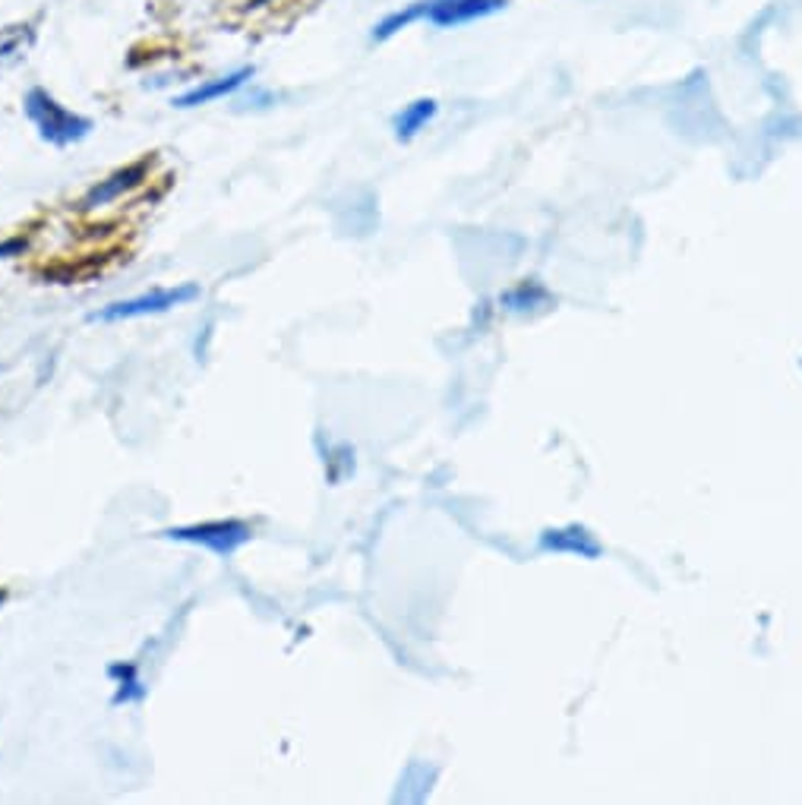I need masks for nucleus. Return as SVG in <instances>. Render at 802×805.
Segmentation results:
<instances>
[{
	"instance_id": "1",
	"label": "nucleus",
	"mask_w": 802,
	"mask_h": 805,
	"mask_svg": "<svg viewBox=\"0 0 802 805\" xmlns=\"http://www.w3.org/2000/svg\"><path fill=\"white\" fill-rule=\"evenodd\" d=\"M23 114L28 117V124L35 127L38 139L48 142L51 149L80 145L95 130V120L92 117L67 108L45 85H28L26 95H23Z\"/></svg>"
},
{
	"instance_id": "2",
	"label": "nucleus",
	"mask_w": 802,
	"mask_h": 805,
	"mask_svg": "<svg viewBox=\"0 0 802 805\" xmlns=\"http://www.w3.org/2000/svg\"><path fill=\"white\" fill-rule=\"evenodd\" d=\"M199 298H202V291L194 281H184V284H174V288H152L146 294L127 298V301H114V304L89 313V323H127V319H142V316H162V313H171L177 306L194 304Z\"/></svg>"
},
{
	"instance_id": "3",
	"label": "nucleus",
	"mask_w": 802,
	"mask_h": 805,
	"mask_svg": "<svg viewBox=\"0 0 802 805\" xmlns=\"http://www.w3.org/2000/svg\"><path fill=\"white\" fill-rule=\"evenodd\" d=\"M162 540H174V544H190V547H202L219 559H231L241 547H247L253 540V528L241 518H219V522H196V525H177V528L159 530Z\"/></svg>"
},
{
	"instance_id": "4",
	"label": "nucleus",
	"mask_w": 802,
	"mask_h": 805,
	"mask_svg": "<svg viewBox=\"0 0 802 805\" xmlns=\"http://www.w3.org/2000/svg\"><path fill=\"white\" fill-rule=\"evenodd\" d=\"M256 80V67L253 63H244V67H234L222 77H209V80H199L190 89L177 92L171 98V105L177 112H190V108H202V105H216V102H224L237 92H244L249 83Z\"/></svg>"
},
{
	"instance_id": "5",
	"label": "nucleus",
	"mask_w": 802,
	"mask_h": 805,
	"mask_svg": "<svg viewBox=\"0 0 802 805\" xmlns=\"http://www.w3.org/2000/svg\"><path fill=\"white\" fill-rule=\"evenodd\" d=\"M420 7H423V23H430L433 28H462L502 13L509 0H420Z\"/></svg>"
},
{
	"instance_id": "6",
	"label": "nucleus",
	"mask_w": 802,
	"mask_h": 805,
	"mask_svg": "<svg viewBox=\"0 0 802 805\" xmlns=\"http://www.w3.org/2000/svg\"><path fill=\"white\" fill-rule=\"evenodd\" d=\"M149 167L152 162L149 159H139L133 165H124L112 171L105 180H98L95 187H89V194L80 199V209L83 212H92V209H102V206H112L117 199L130 196L137 187H142L149 180Z\"/></svg>"
},
{
	"instance_id": "7",
	"label": "nucleus",
	"mask_w": 802,
	"mask_h": 805,
	"mask_svg": "<svg viewBox=\"0 0 802 805\" xmlns=\"http://www.w3.org/2000/svg\"><path fill=\"white\" fill-rule=\"evenodd\" d=\"M35 42H38V32H35V23L28 20L0 26V77L26 63L28 55L35 51Z\"/></svg>"
},
{
	"instance_id": "8",
	"label": "nucleus",
	"mask_w": 802,
	"mask_h": 805,
	"mask_svg": "<svg viewBox=\"0 0 802 805\" xmlns=\"http://www.w3.org/2000/svg\"><path fill=\"white\" fill-rule=\"evenodd\" d=\"M440 112V105H437V98H415L411 105H405L402 112L392 117V130H395V139H402V142H408V139H415L433 117Z\"/></svg>"
},
{
	"instance_id": "9",
	"label": "nucleus",
	"mask_w": 802,
	"mask_h": 805,
	"mask_svg": "<svg viewBox=\"0 0 802 805\" xmlns=\"http://www.w3.org/2000/svg\"><path fill=\"white\" fill-rule=\"evenodd\" d=\"M108 676H112V682L117 686L112 698L114 708H120V704H139L146 698V682L139 676L137 664H112Z\"/></svg>"
},
{
	"instance_id": "10",
	"label": "nucleus",
	"mask_w": 802,
	"mask_h": 805,
	"mask_svg": "<svg viewBox=\"0 0 802 805\" xmlns=\"http://www.w3.org/2000/svg\"><path fill=\"white\" fill-rule=\"evenodd\" d=\"M415 23H423V7H420V0L415 3H405L402 10H392L386 13L376 26L370 28V42H388V38H395L398 32H405V28H411Z\"/></svg>"
},
{
	"instance_id": "11",
	"label": "nucleus",
	"mask_w": 802,
	"mask_h": 805,
	"mask_svg": "<svg viewBox=\"0 0 802 805\" xmlns=\"http://www.w3.org/2000/svg\"><path fill=\"white\" fill-rule=\"evenodd\" d=\"M278 102V95L272 89H263V85H247V95H244V108L247 112H266Z\"/></svg>"
},
{
	"instance_id": "12",
	"label": "nucleus",
	"mask_w": 802,
	"mask_h": 805,
	"mask_svg": "<svg viewBox=\"0 0 802 805\" xmlns=\"http://www.w3.org/2000/svg\"><path fill=\"white\" fill-rule=\"evenodd\" d=\"M26 241L23 237H10V241H0V259H10V256H23L26 253Z\"/></svg>"
},
{
	"instance_id": "13",
	"label": "nucleus",
	"mask_w": 802,
	"mask_h": 805,
	"mask_svg": "<svg viewBox=\"0 0 802 805\" xmlns=\"http://www.w3.org/2000/svg\"><path fill=\"white\" fill-rule=\"evenodd\" d=\"M3 600H7V587H0V607H3Z\"/></svg>"
}]
</instances>
